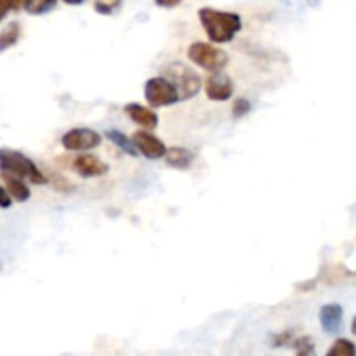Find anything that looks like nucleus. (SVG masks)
<instances>
[{"label":"nucleus","mask_w":356,"mask_h":356,"mask_svg":"<svg viewBox=\"0 0 356 356\" xmlns=\"http://www.w3.org/2000/svg\"><path fill=\"white\" fill-rule=\"evenodd\" d=\"M198 19L207 37L214 44H228L242 30V17L236 13L218 10L212 7L198 9Z\"/></svg>","instance_id":"obj_1"},{"label":"nucleus","mask_w":356,"mask_h":356,"mask_svg":"<svg viewBox=\"0 0 356 356\" xmlns=\"http://www.w3.org/2000/svg\"><path fill=\"white\" fill-rule=\"evenodd\" d=\"M0 172L21 177L31 184H47L49 177L38 169L37 163L21 152L9 148H0Z\"/></svg>","instance_id":"obj_2"},{"label":"nucleus","mask_w":356,"mask_h":356,"mask_svg":"<svg viewBox=\"0 0 356 356\" xmlns=\"http://www.w3.org/2000/svg\"><path fill=\"white\" fill-rule=\"evenodd\" d=\"M162 76L176 87L181 99H191L202 89V76L191 66L181 61H174L163 66Z\"/></svg>","instance_id":"obj_3"},{"label":"nucleus","mask_w":356,"mask_h":356,"mask_svg":"<svg viewBox=\"0 0 356 356\" xmlns=\"http://www.w3.org/2000/svg\"><path fill=\"white\" fill-rule=\"evenodd\" d=\"M188 59L209 73L222 72L228 65V52L207 42H193L188 47Z\"/></svg>","instance_id":"obj_4"},{"label":"nucleus","mask_w":356,"mask_h":356,"mask_svg":"<svg viewBox=\"0 0 356 356\" xmlns=\"http://www.w3.org/2000/svg\"><path fill=\"white\" fill-rule=\"evenodd\" d=\"M145 99L152 108L172 106L181 101L176 87L163 76H153L145 83Z\"/></svg>","instance_id":"obj_5"},{"label":"nucleus","mask_w":356,"mask_h":356,"mask_svg":"<svg viewBox=\"0 0 356 356\" xmlns=\"http://www.w3.org/2000/svg\"><path fill=\"white\" fill-rule=\"evenodd\" d=\"M103 138L99 132L89 127H75L65 132L61 138L63 148L68 152H87V149H94L101 145Z\"/></svg>","instance_id":"obj_6"},{"label":"nucleus","mask_w":356,"mask_h":356,"mask_svg":"<svg viewBox=\"0 0 356 356\" xmlns=\"http://www.w3.org/2000/svg\"><path fill=\"white\" fill-rule=\"evenodd\" d=\"M132 143L136 146V152L141 153L148 160H160L165 156L167 146L162 139L152 134V131H136L132 134Z\"/></svg>","instance_id":"obj_7"},{"label":"nucleus","mask_w":356,"mask_h":356,"mask_svg":"<svg viewBox=\"0 0 356 356\" xmlns=\"http://www.w3.org/2000/svg\"><path fill=\"white\" fill-rule=\"evenodd\" d=\"M233 92H235V83L226 73H211L205 79V94L211 101H228L232 99Z\"/></svg>","instance_id":"obj_8"},{"label":"nucleus","mask_w":356,"mask_h":356,"mask_svg":"<svg viewBox=\"0 0 356 356\" xmlns=\"http://www.w3.org/2000/svg\"><path fill=\"white\" fill-rule=\"evenodd\" d=\"M73 170H75L79 176L90 179V177H101L108 172V165L99 160L97 156L90 155V153H82V155L75 156L72 163Z\"/></svg>","instance_id":"obj_9"},{"label":"nucleus","mask_w":356,"mask_h":356,"mask_svg":"<svg viewBox=\"0 0 356 356\" xmlns=\"http://www.w3.org/2000/svg\"><path fill=\"white\" fill-rule=\"evenodd\" d=\"M124 111L134 124L141 125L145 131H155L159 127V115L152 108L143 106L139 103H129L125 104Z\"/></svg>","instance_id":"obj_10"},{"label":"nucleus","mask_w":356,"mask_h":356,"mask_svg":"<svg viewBox=\"0 0 356 356\" xmlns=\"http://www.w3.org/2000/svg\"><path fill=\"white\" fill-rule=\"evenodd\" d=\"M320 325H322L323 332L330 334V336L341 332V329H343V308L336 302L322 306V309H320Z\"/></svg>","instance_id":"obj_11"},{"label":"nucleus","mask_w":356,"mask_h":356,"mask_svg":"<svg viewBox=\"0 0 356 356\" xmlns=\"http://www.w3.org/2000/svg\"><path fill=\"white\" fill-rule=\"evenodd\" d=\"M0 177L3 181V188L7 190L9 197L16 202H26L31 197V191L28 188L26 181L21 179V177L10 176L7 172H0Z\"/></svg>","instance_id":"obj_12"},{"label":"nucleus","mask_w":356,"mask_h":356,"mask_svg":"<svg viewBox=\"0 0 356 356\" xmlns=\"http://www.w3.org/2000/svg\"><path fill=\"white\" fill-rule=\"evenodd\" d=\"M165 160L167 165L172 167V169L186 170L193 165L195 155L188 148H183V146H172V148H167Z\"/></svg>","instance_id":"obj_13"},{"label":"nucleus","mask_w":356,"mask_h":356,"mask_svg":"<svg viewBox=\"0 0 356 356\" xmlns=\"http://www.w3.org/2000/svg\"><path fill=\"white\" fill-rule=\"evenodd\" d=\"M21 37V24L17 21H10L9 24L3 26V30L0 31V52L7 51L13 45L17 44Z\"/></svg>","instance_id":"obj_14"},{"label":"nucleus","mask_w":356,"mask_h":356,"mask_svg":"<svg viewBox=\"0 0 356 356\" xmlns=\"http://www.w3.org/2000/svg\"><path fill=\"white\" fill-rule=\"evenodd\" d=\"M104 136H106V138L110 139V141L113 143L115 146H117V148H120L122 152L127 153V155H131V156L138 155V152H136V146H134V143H132V139H129L127 136L124 134V132L117 131V129H110V131H106V134H104Z\"/></svg>","instance_id":"obj_15"},{"label":"nucleus","mask_w":356,"mask_h":356,"mask_svg":"<svg viewBox=\"0 0 356 356\" xmlns=\"http://www.w3.org/2000/svg\"><path fill=\"white\" fill-rule=\"evenodd\" d=\"M56 3H58V0H24L23 7L31 16H42V14L51 13Z\"/></svg>","instance_id":"obj_16"},{"label":"nucleus","mask_w":356,"mask_h":356,"mask_svg":"<svg viewBox=\"0 0 356 356\" xmlns=\"http://www.w3.org/2000/svg\"><path fill=\"white\" fill-rule=\"evenodd\" d=\"M291 346L296 350V356H316L315 343H313V339L309 336L298 337V339L294 337Z\"/></svg>","instance_id":"obj_17"},{"label":"nucleus","mask_w":356,"mask_h":356,"mask_svg":"<svg viewBox=\"0 0 356 356\" xmlns=\"http://www.w3.org/2000/svg\"><path fill=\"white\" fill-rule=\"evenodd\" d=\"M325 356H356V346L350 339H337Z\"/></svg>","instance_id":"obj_18"},{"label":"nucleus","mask_w":356,"mask_h":356,"mask_svg":"<svg viewBox=\"0 0 356 356\" xmlns=\"http://www.w3.org/2000/svg\"><path fill=\"white\" fill-rule=\"evenodd\" d=\"M122 7V0H94V10L103 16L115 14Z\"/></svg>","instance_id":"obj_19"},{"label":"nucleus","mask_w":356,"mask_h":356,"mask_svg":"<svg viewBox=\"0 0 356 356\" xmlns=\"http://www.w3.org/2000/svg\"><path fill=\"white\" fill-rule=\"evenodd\" d=\"M250 111V103L245 99V97H238V99L233 101V110H232V117L233 118H243L247 113Z\"/></svg>","instance_id":"obj_20"},{"label":"nucleus","mask_w":356,"mask_h":356,"mask_svg":"<svg viewBox=\"0 0 356 356\" xmlns=\"http://www.w3.org/2000/svg\"><path fill=\"white\" fill-rule=\"evenodd\" d=\"M51 181H52V186H54V190L61 191V193H66V191L75 190V186H73V184L70 183V181L66 179V177L59 176V174H52Z\"/></svg>","instance_id":"obj_21"},{"label":"nucleus","mask_w":356,"mask_h":356,"mask_svg":"<svg viewBox=\"0 0 356 356\" xmlns=\"http://www.w3.org/2000/svg\"><path fill=\"white\" fill-rule=\"evenodd\" d=\"M294 341V334H292V330H285V332L282 334H277V336H273V341H271V346H289V344Z\"/></svg>","instance_id":"obj_22"},{"label":"nucleus","mask_w":356,"mask_h":356,"mask_svg":"<svg viewBox=\"0 0 356 356\" xmlns=\"http://www.w3.org/2000/svg\"><path fill=\"white\" fill-rule=\"evenodd\" d=\"M10 205H13V198L9 197V193H7L6 188L0 184V207L2 209H9Z\"/></svg>","instance_id":"obj_23"},{"label":"nucleus","mask_w":356,"mask_h":356,"mask_svg":"<svg viewBox=\"0 0 356 356\" xmlns=\"http://www.w3.org/2000/svg\"><path fill=\"white\" fill-rule=\"evenodd\" d=\"M183 0H155V3L159 7H163V9H172V7H177Z\"/></svg>","instance_id":"obj_24"},{"label":"nucleus","mask_w":356,"mask_h":356,"mask_svg":"<svg viewBox=\"0 0 356 356\" xmlns=\"http://www.w3.org/2000/svg\"><path fill=\"white\" fill-rule=\"evenodd\" d=\"M9 10H13L10 9V0H0V21L7 16Z\"/></svg>","instance_id":"obj_25"},{"label":"nucleus","mask_w":356,"mask_h":356,"mask_svg":"<svg viewBox=\"0 0 356 356\" xmlns=\"http://www.w3.org/2000/svg\"><path fill=\"white\" fill-rule=\"evenodd\" d=\"M24 0H10V9L13 10H19L23 7Z\"/></svg>","instance_id":"obj_26"},{"label":"nucleus","mask_w":356,"mask_h":356,"mask_svg":"<svg viewBox=\"0 0 356 356\" xmlns=\"http://www.w3.org/2000/svg\"><path fill=\"white\" fill-rule=\"evenodd\" d=\"M65 3H68V6H80V3H83L86 0H63Z\"/></svg>","instance_id":"obj_27"},{"label":"nucleus","mask_w":356,"mask_h":356,"mask_svg":"<svg viewBox=\"0 0 356 356\" xmlns=\"http://www.w3.org/2000/svg\"><path fill=\"white\" fill-rule=\"evenodd\" d=\"M351 330H353V334L356 336V316L353 318V323H351Z\"/></svg>","instance_id":"obj_28"}]
</instances>
